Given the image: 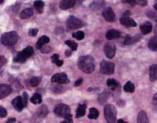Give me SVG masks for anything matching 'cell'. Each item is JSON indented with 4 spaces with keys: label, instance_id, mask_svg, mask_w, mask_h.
<instances>
[{
    "label": "cell",
    "instance_id": "obj_11",
    "mask_svg": "<svg viewBox=\"0 0 157 123\" xmlns=\"http://www.w3.org/2000/svg\"><path fill=\"white\" fill-rule=\"evenodd\" d=\"M12 91L11 86L5 84H0V99H3L9 96Z\"/></svg>",
    "mask_w": 157,
    "mask_h": 123
},
{
    "label": "cell",
    "instance_id": "obj_3",
    "mask_svg": "<svg viewBox=\"0 0 157 123\" xmlns=\"http://www.w3.org/2000/svg\"><path fill=\"white\" fill-rule=\"evenodd\" d=\"M104 115L107 123H116L117 117V110L115 106L108 104L104 107Z\"/></svg>",
    "mask_w": 157,
    "mask_h": 123
},
{
    "label": "cell",
    "instance_id": "obj_7",
    "mask_svg": "<svg viewBox=\"0 0 157 123\" xmlns=\"http://www.w3.org/2000/svg\"><path fill=\"white\" fill-rule=\"evenodd\" d=\"M67 26L69 29H78L82 28L84 23L80 19L74 16H70L67 20Z\"/></svg>",
    "mask_w": 157,
    "mask_h": 123
},
{
    "label": "cell",
    "instance_id": "obj_16",
    "mask_svg": "<svg viewBox=\"0 0 157 123\" xmlns=\"http://www.w3.org/2000/svg\"><path fill=\"white\" fill-rule=\"evenodd\" d=\"M120 23L122 24L123 26L128 27H136L137 23L133 19L129 17H122L120 18Z\"/></svg>",
    "mask_w": 157,
    "mask_h": 123
},
{
    "label": "cell",
    "instance_id": "obj_2",
    "mask_svg": "<svg viewBox=\"0 0 157 123\" xmlns=\"http://www.w3.org/2000/svg\"><path fill=\"white\" fill-rule=\"evenodd\" d=\"M19 39V35L16 32H7L3 34L1 37V43L7 46H11L17 43Z\"/></svg>",
    "mask_w": 157,
    "mask_h": 123
},
{
    "label": "cell",
    "instance_id": "obj_45",
    "mask_svg": "<svg viewBox=\"0 0 157 123\" xmlns=\"http://www.w3.org/2000/svg\"><path fill=\"white\" fill-rule=\"evenodd\" d=\"M154 8H155V9L156 11L157 10V4H155V5H154Z\"/></svg>",
    "mask_w": 157,
    "mask_h": 123
},
{
    "label": "cell",
    "instance_id": "obj_13",
    "mask_svg": "<svg viewBox=\"0 0 157 123\" xmlns=\"http://www.w3.org/2000/svg\"><path fill=\"white\" fill-rule=\"evenodd\" d=\"M121 36V32L116 29H110L106 32V37L108 40H112L120 38Z\"/></svg>",
    "mask_w": 157,
    "mask_h": 123
},
{
    "label": "cell",
    "instance_id": "obj_4",
    "mask_svg": "<svg viewBox=\"0 0 157 123\" xmlns=\"http://www.w3.org/2000/svg\"><path fill=\"white\" fill-rule=\"evenodd\" d=\"M54 113H55L57 116L61 118H67V117H71V109L67 105L64 104V103H60L58 105L56 106L54 108Z\"/></svg>",
    "mask_w": 157,
    "mask_h": 123
},
{
    "label": "cell",
    "instance_id": "obj_25",
    "mask_svg": "<svg viewBox=\"0 0 157 123\" xmlns=\"http://www.w3.org/2000/svg\"><path fill=\"white\" fill-rule=\"evenodd\" d=\"M99 116V111L95 108H91L89 109L88 117L91 119H96Z\"/></svg>",
    "mask_w": 157,
    "mask_h": 123
},
{
    "label": "cell",
    "instance_id": "obj_26",
    "mask_svg": "<svg viewBox=\"0 0 157 123\" xmlns=\"http://www.w3.org/2000/svg\"><path fill=\"white\" fill-rule=\"evenodd\" d=\"M139 40V38L138 36H135V37H132L131 36H129V35H128V36L126 37L125 41H124V45H131V44H133V43L138 41Z\"/></svg>",
    "mask_w": 157,
    "mask_h": 123
},
{
    "label": "cell",
    "instance_id": "obj_37",
    "mask_svg": "<svg viewBox=\"0 0 157 123\" xmlns=\"http://www.w3.org/2000/svg\"><path fill=\"white\" fill-rule=\"evenodd\" d=\"M135 2L141 6H146L147 5V0H135Z\"/></svg>",
    "mask_w": 157,
    "mask_h": 123
},
{
    "label": "cell",
    "instance_id": "obj_43",
    "mask_svg": "<svg viewBox=\"0 0 157 123\" xmlns=\"http://www.w3.org/2000/svg\"><path fill=\"white\" fill-rule=\"evenodd\" d=\"M65 54H66V55L67 56V57H69L71 54V52H70L69 51H66V53H65Z\"/></svg>",
    "mask_w": 157,
    "mask_h": 123
},
{
    "label": "cell",
    "instance_id": "obj_18",
    "mask_svg": "<svg viewBox=\"0 0 157 123\" xmlns=\"http://www.w3.org/2000/svg\"><path fill=\"white\" fill-rule=\"evenodd\" d=\"M137 123H149L147 113L145 111H141L138 114Z\"/></svg>",
    "mask_w": 157,
    "mask_h": 123
},
{
    "label": "cell",
    "instance_id": "obj_33",
    "mask_svg": "<svg viewBox=\"0 0 157 123\" xmlns=\"http://www.w3.org/2000/svg\"><path fill=\"white\" fill-rule=\"evenodd\" d=\"M72 36L77 40H82L84 39V37H85V33L83 31H78L74 33V34H72Z\"/></svg>",
    "mask_w": 157,
    "mask_h": 123
},
{
    "label": "cell",
    "instance_id": "obj_9",
    "mask_svg": "<svg viewBox=\"0 0 157 123\" xmlns=\"http://www.w3.org/2000/svg\"><path fill=\"white\" fill-rule=\"evenodd\" d=\"M104 51L108 58L112 59L115 56L116 53V47L113 43H108L105 45Z\"/></svg>",
    "mask_w": 157,
    "mask_h": 123
},
{
    "label": "cell",
    "instance_id": "obj_22",
    "mask_svg": "<svg viewBox=\"0 0 157 123\" xmlns=\"http://www.w3.org/2000/svg\"><path fill=\"white\" fill-rule=\"evenodd\" d=\"M157 77V65H153L150 67V79L152 82L156 81Z\"/></svg>",
    "mask_w": 157,
    "mask_h": 123
},
{
    "label": "cell",
    "instance_id": "obj_23",
    "mask_svg": "<svg viewBox=\"0 0 157 123\" xmlns=\"http://www.w3.org/2000/svg\"><path fill=\"white\" fill-rule=\"evenodd\" d=\"M148 48H149L152 51H157V38L156 36L153 37L149 40L148 43Z\"/></svg>",
    "mask_w": 157,
    "mask_h": 123
},
{
    "label": "cell",
    "instance_id": "obj_10",
    "mask_svg": "<svg viewBox=\"0 0 157 123\" xmlns=\"http://www.w3.org/2000/svg\"><path fill=\"white\" fill-rule=\"evenodd\" d=\"M102 16L106 21L109 22H113L116 20V15L111 7H107L102 12Z\"/></svg>",
    "mask_w": 157,
    "mask_h": 123
},
{
    "label": "cell",
    "instance_id": "obj_44",
    "mask_svg": "<svg viewBox=\"0 0 157 123\" xmlns=\"http://www.w3.org/2000/svg\"><path fill=\"white\" fill-rule=\"evenodd\" d=\"M117 123H128V122H126V121H124L123 119H119L118 121H117Z\"/></svg>",
    "mask_w": 157,
    "mask_h": 123
},
{
    "label": "cell",
    "instance_id": "obj_42",
    "mask_svg": "<svg viewBox=\"0 0 157 123\" xmlns=\"http://www.w3.org/2000/svg\"><path fill=\"white\" fill-rule=\"evenodd\" d=\"M15 122H16L15 118H10L7 120V121L6 123H15Z\"/></svg>",
    "mask_w": 157,
    "mask_h": 123
},
{
    "label": "cell",
    "instance_id": "obj_8",
    "mask_svg": "<svg viewBox=\"0 0 157 123\" xmlns=\"http://www.w3.org/2000/svg\"><path fill=\"white\" fill-rule=\"evenodd\" d=\"M52 83H57L59 84L69 83V80L66 73H59L54 75L51 79Z\"/></svg>",
    "mask_w": 157,
    "mask_h": 123
},
{
    "label": "cell",
    "instance_id": "obj_6",
    "mask_svg": "<svg viewBox=\"0 0 157 123\" xmlns=\"http://www.w3.org/2000/svg\"><path fill=\"white\" fill-rule=\"evenodd\" d=\"M115 64L113 62L106 60L101 63V72L104 75H111L114 72Z\"/></svg>",
    "mask_w": 157,
    "mask_h": 123
},
{
    "label": "cell",
    "instance_id": "obj_28",
    "mask_svg": "<svg viewBox=\"0 0 157 123\" xmlns=\"http://www.w3.org/2000/svg\"><path fill=\"white\" fill-rule=\"evenodd\" d=\"M51 59H52V61L53 63H54L56 65H58V67L61 66L64 64V61L62 60L59 59V55L58 54H54L51 57Z\"/></svg>",
    "mask_w": 157,
    "mask_h": 123
},
{
    "label": "cell",
    "instance_id": "obj_30",
    "mask_svg": "<svg viewBox=\"0 0 157 123\" xmlns=\"http://www.w3.org/2000/svg\"><path fill=\"white\" fill-rule=\"evenodd\" d=\"M42 81L41 77H34L30 80V84L31 86H37Z\"/></svg>",
    "mask_w": 157,
    "mask_h": 123
},
{
    "label": "cell",
    "instance_id": "obj_15",
    "mask_svg": "<svg viewBox=\"0 0 157 123\" xmlns=\"http://www.w3.org/2000/svg\"><path fill=\"white\" fill-rule=\"evenodd\" d=\"M12 105L16 110L18 111H21L24 108V105L23 102L22 97L17 96L12 101Z\"/></svg>",
    "mask_w": 157,
    "mask_h": 123
},
{
    "label": "cell",
    "instance_id": "obj_17",
    "mask_svg": "<svg viewBox=\"0 0 157 123\" xmlns=\"http://www.w3.org/2000/svg\"><path fill=\"white\" fill-rule=\"evenodd\" d=\"M140 29L143 35L148 34L152 31L153 25L150 22H146L143 24L142 25L140 26Z\"/></svg>",
    "mask_w": 157,
    "mask_h": 123
},
{
    "label": "cell",
    "instance_id": "obj_24",
    "mask_svg": "<svg viewBox=\"0 0 157 123\" xmlns=\"http://www.w3.org/2000/svg\"><path fill=\"white\" fill-rule=\"evenodd\" d=\"M31 102L34 105L41 103L42 102V96L40 95L39 93H35V94H34L33 96L31 97Z\"/></svg>",
    "mask_w": 157,
    "mask_h": 123
},
{
    "label": "cell",
    "instance_id": "obj_12",
    "mask_svg": "<svg viewBox=\"0 0 157 123\" xmlns=\"http://www.w3.org/2000/svg\"><path fill=\"white\" fill-rule=\"evenodd\" d=\"M76 2L77 0H62L59 4V8L63 11L67 10L74 7Z\"/></svg>",
    "mask_w": 157,
    "mask_h": 123
},
{
    "label": "cell",
    "instance_id": "obj_27",
    "mask_svg": "<svg viewBox=\"0 0 157 123\" xmlns=\"http://www.w3.org/2000/svg\"><path fill=\"white\" fill-rule=\"evenodd\" d=\"M123 90L126 92L133 93L135 91V85L131 81H128L123 86Z\"/></svg>",
    "mask_w": 157,
    "mask_h": 123
},
{
    "label": "cell",
    "instance_id": "obj_46",
    "mask_svg": "<svg viewBox=\"0 0 157 123\" xmlns=\"http://www.w3.org/2000/svg\"><path fill=\"white\" fill-rule=\"evenodd\" d=\"M3 1H4V0H0V4H1V3H3Z\"/></svg>",
    "mask_w": 157,
    "mask_h": 123
},
{
    "label": "cell",
    "instance_id": "obj_39",
    "mask_svg": "<svg viewBox=\"0 0 157 123\" xmlns=\"http://www.w3.org/2000/svg\"><path fill=\"white\" fill-rule=\"evenodd\" d=\"M7 62V60L5 59L4 56H0V67H1L3 65H5Z\"/></svg>",
    "mask_w": 157,
    "mask_h": 123
},
{
    "label": "cell",
    "instance_id": "obj_1",
    "mask_svg": "<svg viewBox=\"0 0 157 123\" xmlns=\"http://www.w3.org/2000/svg\"><path fill=\"white\" fill-rule=\"evenodd\" d=\"M77 65L78 69L82 72L90 74L95 69V60L91 56H80L78 60Z\"/></svg>",
    "mask_w": 157,
    "mask_h": 123
},
{
    "label": "cell",
    "instance_id": "obj_21",
    "mask_svg": "<svg viewBox=\"0 0 157 123\" xmlns=\"http://www.w3.org/2000/svg\"><path fill=\"white\" fill-rule=\"evenodd\" d=\"M33 15V10L32 8H26V9L22 11L20 14V17L22 19H26Z\"/></svg>",
    "mask_w": 157,
    "mask_h": 123
},
{
    "label": "cell",
    "instance_id": "obj_34",
    "mask_svg": "<svg viewBox=\"0 0 157 123\" xmlns=\"http://www.w3.org/2000/svg\"><path fill=\"white\" fill-rule=\"evenodd\" d=\"M28 98H29V96L27 94L26 92H24L23 95V105L24 107H26L27 105V103H28Z\"/></svg>",
    "mask_w": 157,
    "mask_h": 123
},
{
    "label": "cell",
    "instance_id": "obj_29",
    "mask_svg": "<svg viewBox=\"0 0 157 123\" xmlns=\"http://www.w3.org/2000/svg\"><path fill=\"white\" fill-rule=\"evenodd\" d=\"M34 6L35 9L38 11V12L41 13H42L43 9H44V3L41 1V0H38V1H36L34 2Z\"/></svg>",
    "mask_w": 157,
    "mask_h": 123
},
{
    "label": "cell",
    "instance_id": "obj_14",
    "mask_svg": "<svg viewBox=\"0 0 157 123\" xmlns=\"http://www.w3.org/2000/svg\"><path fill=\"white\" fill-rule=\"evenodd\" d=\"M48 114V109L46 105H42L38 109L36 112V117L37 119H42L46 117Z\"/></svg>",
    "mask_w": 157,
    "mask_h": 123
},
{
    "label": "cell",
    "instance_id": "obj_31",
    "mask_svg": "<svg viewBox=\"0 0 157 123\" xmlns=\"http://www.w3.org/2000/svg\"><path fill=\"white\" fill-rule=\"evenodd\" d=\"M65 43H66V45H67V46H68L69 47L71 48V49L72 51H77V47H78V45H77V43L76 42L74 41L67 40V41H66V42H65Z\"/></svg>",
    "mask_w": 157,
    "mask_h": 123
},
{
    "label": "cell",
    "instance_id": "obj_5",
    "mask_svg": "<svg viewBox=\"0 0 157 123\" xmlns=\"http://www.w3.org/2000/svg\"><path fill=\"white\" fill-rule=\"evenodd\" d=\"M33 53H34L33 48L31 46H27V47L24 49V50L21 51L20 53H19L17 54V55L16 56L15 58H14V62L18 63L25 62L26 60L30 58V57L33 54Z\"/></svg>",
    "mask_w": 157,
    "mask_h": 123
},
{
    "label": "cell",
    "instance_id": "obj_36",
    "mask_svg": "<svg viewBox=\"0 0 157 123\" xmlns=\"http://www.w3.org/2000/svg\"><path fill=\"white\" fill-rule=\"evenodd\" d=\"M7 112L6 111V109L4 108L1 107V106H0V117H1V118H4V117L7 116Z\"/></svg>",
    "mask_w": 157,
    "mask_h": 123
},
{
    "label": "cell",
    "instance_id": "obj_41",
    "mask_svg": "<svg viewBox=\"0 0 157 123\" xmlns=\"http://www.w3.org/2000/svg\"><path fill=\"white\" fill-rule=\"evenodd\" d=\"M83 79H82V78H80V79H78L77 81H75V86H79V85H81V84L83 83Z\"/></svg>",
    "mask_w": 157,
    "mask_h": 123
},
{
    "label": "cell",
    "instance_id": "obj_19",
    "mask_svg": "<svg viewBox=\"0 0 157 123\" xmlns=\"http://www.w3.org/2000/svg\"><path fill=\"white\" fill-rule=\"evenodd\" d=\"M50 41V38L48 36H46V35H43V36L40 37L39 40H38L36 43V48L39 49H41L43 45L49 43Z\"/></svg>",
    "mask_w": 157,
    "mask_h": 123
},
{
    "label": "cell",
    "instance_id": "obj_20",
    "mask_svg": "<svg viewBox=\"0 0 157 123\" xmlns=\"http://www.w3.org/2000/svg\"><path fill=\"white\" fill-rule=\"evenodd\" d=\"M86 104H79L78 105L76 111V118H80L85 115L86 113Z\"/></svg>",
    "mask_w": 157,
    "mask_h": 123
},
{
    "label": "cell",
    "instance_id": "obj_38",
    "mask_svg": "<svg viewBox=\"0 0 157 123\" xmlns=\"http://www.w3.org/2000/svg\"><path fill=\"white\" fill-rule=\"evenodd\" d=\"M122 1L125 4H128L130 5H131L132 7H133L136 4V2H135V0H122Z\"/></svg>",
    "mask_w": 157,
    "mask_h": 123
},
{
    "label": "cell",
    "instance_id": "obj_40",
    "mask_svg": "<svg viewBox=\"0 0 157 123\" xmlns=\"http://www.w3.org/2000/svg\"><path fill=\"white\" fill-rule=\"evenodd\" d=\"M60 123H74V121H73V119H72V117L66 118L64 121L60 122Z\"/></svg>",
    "mask_w": 157,
    "mask_h": 123
},
{
    "label": "cell",
    "instance_id": "obj_32",
    "mask_svg": "<svg viewBox=\"0 0 157 123\" xmlns=\"http://www.w3.org/2000/svg\"><path fill=\"white\" fill-rule=\"evenodd\" d=\"M106 84L108 86L112 87V90H114L118 86V82L116 81L113 79H108L106 81Z\"/></svg>",
    "mask_w": 157,
    "mask_h": 123
},
{
    "label": "cell",
    "instance_id": "obj_35",
    "mask_svg": "<svg viewBox=\"0 0 157 123\" xmlns=\"http://www.w3.org/2000/svg\"><path fill=\"white\" fill-rule=\"evenodd\" d=\"M38 32H39V30H38L37 28L31 29V30H30L29 32V35L31 37H35L37 35Z\"/></svg>",
    "mask_w": 157,
    "mask_h": 123
}]
</instances>
